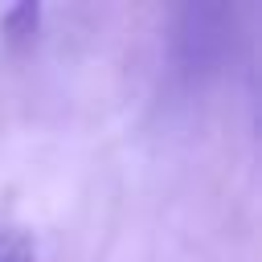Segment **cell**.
Segmentation results:
<instances>
[{"mask_svg":"<svg viewBox=\"0 0 262 262\" xmlns=\"http://www.w3.org/2000/svg\"><path fill=\"white\" fill-rule=\"evenodd\" d=\"M37 20H41V8H37V4H12V8L0 16L4 41H12V45H20V41H33V33H37Z\"/></svg>","mask_w":262,"mask_h":262,"instance_id":"6da1fadb","label":"cell"},{"mask_svg":"<svg viewBox=\"0 0 262 262\" xmlns=\"http://www.w3.org/2000/svg\"><path fill=\"white\" fill-rule=\"evenodd\" d=\"M0 262H37V246L20 225H0Z\"/></svg>","mask_w":262,"mask_h":262,"instance_id":"7a4b0ae2","label":"cell"}]
</instances>
